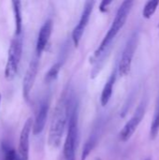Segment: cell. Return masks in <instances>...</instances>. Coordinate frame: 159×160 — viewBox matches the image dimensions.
<instances>
[{
  "label": "cell",
  "instance_id": "cell-6",
  "mask_svg": "<svg viewBox=\"0 0 159 160\" xmlns=\"http://www.w3.org/2000/svg\"><path fill=\"white\" fill-rule=\"evenodd\" d=\"M146 108H147V99L143 98L141 101L138 108L136 109L132 117L127 122L123 129L120 131L119 137L122 142H127L132 137V135L134 134V132L136 131V129L138 128L139 125L141 124L142 120L143 119L145 115Z\"/></svg>",
  "mask_w": 159,
  "mask_h": 160
},
{
  "label": "cell",
  "instance_id": "cell-5",
  "mask_svg": "<svg viewBox=\"0 0 159 160\" xmlns=\"http://www.w3.org/2000/svg\"><path fill=\"white\" fill-rule=\"evenodd\" d=\"M138 41H139V32L134 31L126 44V47L123 51L122 57L118 65V72L121 76H127L130 72L133 57L138 46Z\"/></svg>",
  "mask_w": 159,
  "mask_h": 160
},
{
  "label": "cell",
  "instance_id": "cell-7",
  "mask_svg": "<svg viewBox=\"0 0 159 160\" xmlns=\"http://www.w3.org/2000/svg\"><path fill=\"white\" fill-rule=\"evenodd\" d=\"M39 58H40V56H38L36 53L34 54V56L31 59L29 66L26 69V72L24 74L23 81H22V96L25 100H29L30 94L33 89L36 78H37V74L38 71Z\"/></svg>",
  "mask_w": 159,
  "mask_h": 160
},
{
  "label": "cell",
  "instance_id": "cell-16",
  "mask_svg": "<svg viewBox=\"0 0 159 160\" xmlns=\"http://www.w3.org/2000/svg\"><path fill=\"white\" fill-rule=\"evenodd\" d=\"M61 68H62V62L58 61L55 64H53L50 68V69L48 70V72L45 75V82H51L54 81L57 78Z\"/></svg>",
  "mask_w": 159,
  "mask_h": 160
},
{
  "label": "cell",
  "instance_id": "cell-22",
  "mask_svg": "<svg viewBox=\"0 0 159 160\" xmlns=\"http://www.w3.org/2000/svg\"><path fill=\"white\" fill-rule=\"evenodd\" d=\"M157 27H158V30H159V23H158V25H157Z\"/></svg>",
  "mask_w": 159,
  "mask_h": 160
},
{
  "label": "cell",
  "instance_id": "cell-9",
  "mask_svg": "<svg viewBox=\"0 0 159 160\" xmlns=\"http://www.w3.org/2000/svg\"><path fill=\"white\" fill-rule=\"evenodd\" d=\"M31 131H33V120L32 118H28L22 127L20 139H19L18 154L22 160H28V158H29Z\"/></svg>",
  "mask_w": 159,
  "mask_h": 160
},
{
  "label": "cell",
  "instance_id": "cell-17",
  "mask_svg": "<svg viewBox=\"0 0 159 160\" xmlns=\"http://www.w3.org/2000/svg\"><path fill=\"white\" fill-rule=\"evenodd\" d=\"M159 5V1L156 0V1H148L142 10V16L145 19H150L156 12L157 7Z\"/></svg>",
  "mask_w": 159,
  "mask_h": 160
},
{
  "label": "cell",
  "instance_id": "cell-12",
  "mask_svg": "<svg viewBox=\"0 0 159 160\" xmlns=\"http://www.w3.org/2000/svg\"><path fill=\"white\" fill-rule=\"evenodd\" d=\"M102 128H103L102 121L97 122V124L94 127L90 136L88 137V139L86 140V142H85V143L83 145L81 160H86L88 156L91 154V152L94 150V148L97 144L100 134H101V131H102Z\"/></svg>",
  "mask_w": 159,
  "mask_h": 160
},
{
  "label": "cell",
  "instance_id": "cell-18",
  "mask_svg": "<svg viewBox=\"0 0 159 160\" xmlns=\"http://www.w3.org/2000/svg\"><path fill=\"white\" fill-rule=\"evenodd\" d=\"M111 3H112V1H106V0L102 1V2L100 3V6H99V9H100V11H101V12H106V10H107V7H108Z\"/></svg>",
  "mask_w": 159,
  "mask_h": 160
},
{
  "label": "cell",
  "instance_id": "cell-3",
  "mask_svg": "<svg viewBox=\"0 0 159 160\" xmlns=\"http://www.w3.org/2000/svg\"><path fill=\"white\" fill-rule=\"evenodd\" d=\"M23 47V38L22 35L16 36L12 38L7 52V60L5 68V77L7 80H13L18 72L19 65L22 58Z\"/></svg>",
  "mask_w": 159,
  "mask_h": 160
},
{
  "label": "cell",
  "instance_id": "cell-10",
  "mask_svg": "<svg viewBox=\"0 0 159 160\" xmlns=\"http://www.w3.org/2000/svg\"><path fill=\"white\" fill-rule=\"evenodd\" d=\"M52 21L51 19H49L42 24V26L39 29L38 35H37L35 53L37 54L38 56H41L42 52L45 50V48L49 42L50 37L52 35Z\"/></svg>",
  "mask_w": 159,
  "mask_h": 160
},
{
  "label": "cell",
  "instance_id": "cell-2",
  "mask_svg": "<svg viewBox=\"0 0 159 160\" xmlns=\"http://www.w3.org/2000/svg\"><path fill=\"white\" fill-rule=\"evenodd\" d=\"M133 4H134V2L130 1V0H126L121 4L110 29L108 30V32H107L106 36L104 37L103 40L101 41L100 45L95 51L92 57H97L103 51L107 50L108 48L112 47V41L115 38V37L117 36V34L120 32V30L123 28V26L125 25Z\"/></svg>",
  "mask_w": 159,
  "mask_h": 160
},
{
  "label": "cell",
  "instance_id": "cell-14",
  "mask_svg": "<svg viewBox=\"0 0 159 160\" xmlns=\"http://www.w3.org/2000/svg\"><path fill=\"white\" fill-rule=\"evenodd\" d=\"M13 11L15 14V35H22V3L20 1H12Z\"/></svg>",
  "mask_w": 159,
  "mask_h": 160
},
{
  "label": "cell",
  "instance_id": "cell-8",
  "mask_svg": "<svg viewBox=\"0 0 159 160\" xmlns=\"http://www.w3.org/2000/svg\"><path fill=\"white\" fill-rule=\"evenodd\" d=\"M95 4H96L95 1H86L84 4L83 10L82 12L79 22L72 31V40H73L75 47L79 46V43L82 39V37L84 30H85V28L88 24V22L90 20V17H91Z\"/></svg>",
  "mask_w": 159,
  "mask_h": 160
},
{
  "label": "cell",
  "instance_id": "cell-11",
  "mask_svg": "<svg viewBox=\"0 0 159 160\" xmlns=\"http://www.w3.org/2000/svg\"><path fill=\"white\" fill-rule=\"evenodd\" d=\"M49 100L47 98L43 99L41 103L39 104L35 121L33 122V133L35 135H38L42 132V130L45 128L46 122H47V117H48V112H49Z\"/></svg>",
  "mask_w": 159,
  "mask_h": 160
},
{
  "label": "cell",
  "instance_id": "cell-19",
  "mask_svg": "<svg viewBox=\"0 0 159 160\" xmlns=\"http://www.w3.org/2000/svg\"><path fill=\"white\" fill-rule=\"evenodd\" d=\"M67 160H75V157H72V158H69Z\"/></svg>",
  "mask_w": 159,
  "mask_h": 160
},
{
  "label": "cell",
  "instance_id": "cell-13",
  "mask_svg": "<svg viewBox=\"0 0 159 160\" xmlns=\"http://www.w3.org/2000/svg\"><path fill=\"white\" fill-rule=\"evenodd\" d=\"M117 70H118V68H116L112 70V74L110 75V77H109L108 81L106 82V83L103 87V90L101 92L100 102L103 107H105L109 103V101L112 98V91H113V85L115 83L116 77H117Z\"/></svg>",
  "mask_w": 159,
  "mask_h": 160
},
{
  "label": "cell",
  "instance_id": "cell-4",
  "mask_svg": "<svg viewBox=\"0 0 159 160\" xmlns=\"http://www.w3.org/2000/svg\"><path fill=\"white\" fill-rule=\"evenodd\" d=\"M77 138H78V103L75 101L69 116L68 125H67V134L64 144L63 155L65 160L75 157Z\"/></svg>",
  "mask_w": 159,
  "mask_h": 160
},
{
  "label": "cell",
  "instance_id": "cell-15",
  "mask_svg": "<svg viewBox=\"0 0 159 160\" xmlns=\"http://www.w3.org/2000/svg\"><path fill=\"white\" fill-rule=\"evenodd\" d=\"M159 133V98L157 101V105L155 108L154 117L151 124V129H150V138L151 140H155Z\"/></svg>",
  "mask_w": 159,
  "mask_h": 160
},
{
  "label": "cell",
  "instance_id": "cell-20",
  "mask_svg": "<svg viewBox=\"0 0 159 160\" xmlns=\"http://www.w3.org/2000/svg\"><path fill=\"white\" fill-rule=\"evenodd\" d=\"M0 104H1V94H0Z\"/></svg>",
  "mask_w": 159,
  "mask_h": 160
},
{
  "label": "cell",
  "instance_id": "cell-21",
  "mask_svg": "<svg viewBox=\"0 0 159 160\" xmlns=\"http://www.w3.org/2000/svg\"><path fill=\"white\" fill-rule=\"evenodd\" d=\"M145 160H151V158H146Z\"/></svg>",
  "mask_w": 159,
  "mask_h": 160
},
{
  "label": "cell",
  "instance_id": "cell-1",
  "mask_svg": "<svg viewBox=\"0 0 159 160\" xmlns=\"http://www.w3.org/2000/svg\"><path fill=\"white\" fill-rule=\"evenodd\" d=\"M74 102L75 100L72 94L68 88H66L56 103L49 129L48 142L52 148L59 147L61 143L66 127L68 125V120Z\"/></svg>",
  "mask_w": 159,
  "mask_h": 160
}]
</instances>
